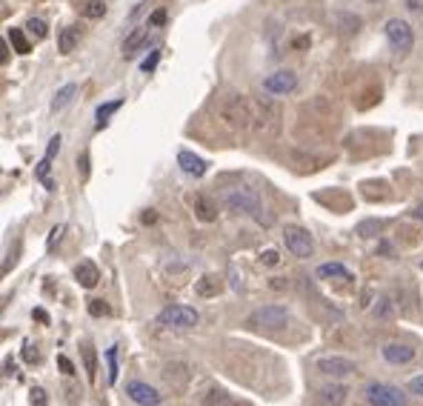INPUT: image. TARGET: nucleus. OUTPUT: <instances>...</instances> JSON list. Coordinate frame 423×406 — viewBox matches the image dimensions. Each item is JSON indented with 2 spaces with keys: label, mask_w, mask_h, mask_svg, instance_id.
Returning <instances> with one entry per match:
<instances>
[{
  "label": "nucleus",
  "mask_w": 423,
  "mask_h": 406,
  "mask_svg": "<svg viewBox=\"0 0 423 406\" xmlns=\"http://www.w3.org/2000/svg\"><path fill=\"white\" fill-rule=\"evenodd\" d=\"M158 61H161V52H158V49H155V52H152V54H149V57H146V61H143V63H141V72H146V74H149V72H152V69H155V66H158Z\"/></svg>",
  "instance_id": "7c9ffc66"
},
{
  "label": "nucleus",
  "mask_w": 423,
  "mask_h": 406,
  "mask_svg": "<svg viewBox=\"0 0 423 406\" xmlns=\"http://www.w3.org/2000/svg\"><path fill=\"white\" fill-rule=\"evenodd\" d=\"M89 312H92L94 318H101V315H109V306L101 303V301H92V303H89Z\"/></svg>",
  "instance_id": "c9c22d12"
},
{
  "label": "nucleus",
  "mask_w": 423,
  "mask_h": 406,
  "mask_svg": "<svg viewBox=\"0 0 423 406\" xmlns=\"http://www.w3.org/2000/svg\"><path fill=\"white\" fill-rule=\"evenodd\" d=\"M420 269H423V263H420Z\"/></svg>",
  "instance_id": "49530a36"
},
{
  "label": "nucleus",
  "mask_w": 423,
  "mask_h": 406,
  "mask_svg": "<svg viewBox=\"0 0 423 406\" xmlns=\"http://www.w3.org/2000/svg\"><path fill=\"white\" fill-rule=\"evenodd\" d=\"M409 9H415V12H420L423 6H420V0H409Z\"/></svg>",
  "instance_id": "c03bdc74"
},
{
  "label": "nucleus",
  "mask_w": 423,
  "mask_h": 406,
  "mask_svg": "<svg viewBox=\"0 0 423 406\" xmlns=\"http://www.w3.org/2000/svg\"><path fill=\"white\" fill-rule=\"evenodd\" d=\"M74 281H78L83 289H94L101 281V272H98V266H94L92 261H81L78 266H74Z\"/></svg>",
  "instance_id": "6ab92c4d"
},
{
  "label": "nucleus",
  "mask_w": 423,
  "mask_h": 406,
  "mask_svg": "<svg viewBox=\"0 0 423 406\" xmlns=\"http://www.w3.org/2000/svg\"><path fill=\"white\" fill-rule=\"evenodd\" d=\"M126 398L138 406H161L163 403V395L155 386H149L143 380H126Z\"/></svg>",
  "instance_id": "1a4fd4ad"
},
{
  "label": "nucleus",
  "mask_w": 423,
  "mask_h": 406,
  "mask_svg": "<svg viewBox=\"0 0 423 406\" xmlns=\"http://www.w3.org/2000/svg\"><path fill=\"white\" fill-rule=\"evenodd\" d=\"M106 366H109V369H106V380L112 386L114 380H118V346H109V349H106Z\"/></svg>",
  "instance_id": "393cba45"
},
{
  "label": "nucleus",
  "mask_w": 423,
  "mask_h": 406,
  "mask_svg": "<svg viewBox=\"0 0 423 406\" xmlns=\"http://www.w3.org/2000/svg\"><path fill=\"white\" fill-rule=\"evenodd\" d=\"M318 372L320 375H326V378H349V375H355L358 372V366H355V361H349V358H340V355H329V358H320L318 363Z\"/></svg>",
  "instance_id": "9d476101"
},
{
  "label": "nucleus",
  "mask_w": 423,
  "mask_h": 406,
  "mask_svg": "<svg viewBox=\"0 0 423 406\" xmlns=\"http://www.w3.org/2000/svg\"><path fill=\"white\" fill-rule=\"evenodd\" d=\"M57 366H61L63 375H74V363H72L66 355H57Z\"/></svg>",
  "instance_id": "e433bc0d"
},
{
  "label": "nucleus",
  "mask_w": 423,
  "mask_h": 406,
  "mask_svg": "<svg viewBox=\"0 0 423 406\" xmlns=\"http://www.w3.org/2000/svg\"><path fill=\"white\" fill-rule=\"evenodd\" d=\"M34 318H37V321H43V323H46V321H49V315H46V312H43V309H34Z\"/></svg>",
  "instance_id": "79ce46f5"
},
{
  "label": "nucleus",
  "mask_w": 423,
  "mask_h": 406,
  "mask_svg": "<svg viewBox=\"0 0 423 406\" xmlns=\"http://www.w3.org/2000/svg\"><path fill=\"white\" fill-rule=\"evenodd\" d=\"M29 400H32V406H46V403H49V398H46V392H43V389H32Z\"/></svg>",
  "instance_id": "72a5a7b5"
},
{
  "label": "nucleus",
  "mask_w": 423,
  "mask_h": 406,
  "mask_svg": "<svg viewBox=\"0 0 423 406\" xmlns=\"http://www.w3.org/2000/svg\"><path fill=\"white\" fill-rule=\"evenodd\" d=\"M380 355L386 358V363H392V366H403V363L415 361V346L403 343V341H389V343L380 346Z\"/></svg>",
  "instance_id": "f8f14e48"
},
{
  "label": "nucleus",
  "mask_w": 423,
  "mask_h": 406,
  "mask_svg": "<svg viewBox=\"0 0 423 406\" xmlns=\"http://www.w3.org/2000/svg\"><path fill=\"white\" fill-rule=\"evenodd\" d=\"M315 278H320V281H352V272L343 263H320L315 269Z\"/></svg>",
  "instance_id": "aec40b11"
},
{
  "label": "nucleus",
  "mask_w": 423,
  "mask_h": 406,
  "mask_svg": "<svg viewBox=\"0 0 423 406\" xmlns=\"http://www.w3.org/2000/svg\"><path fill=\"white\" fill-rule=\"evenodd\" d=\"M298 86V74L292 69H278L263 81V92L269 94H289Z\"/></svg>",
  "instance_id": "9b49d317"
},
{
  "label": "nucleus",
  "mask_w": 423,
  "mask_h": 406,
  "mask_svg": "<svg viewBox=\"0 0 423 406\" xmlns=\"http://www.w3.org/2000/svg\"><path fill=\"white\" fill-rule=\"evenodd\" d=\"M146 26H149V23H146ZM146 26H141V29H134V32H132V34L126 37V43H123V54H126V57H132L134 52H138V49H141V43H143V37H146V32H149Z\"/></svg>",
  "instance_id": "b1692460"
},
{
  "label": "nucleus",
  "mask_w": 423,
  "mask_h": 406,
  "mask_svg": "<svg viewBox=\"0 0 423 406\" xmlns=\"http://www.w3.org/2000/svg\"><path fill=\"white\" fill-rule=\"evenodd\" d=\"M415 218L423 223V201H420V203H417V209H415Z\"/></svg>",
  "instance_id": "37998d69"
},
{
  "label": "nucleus",
  "mask_w": 423,
  "mask_h": 406,
  "mask_svg": "<svg viewBox=\"0 0 423 406\" xmlns=\"http://www.w3.org/2000/svg\"><path fill=\"white\" fill-rule=\"evenodd\" d=\"M386 41H389V46L395 49V52H400V54H409L412 52V46H415V32H412V26L406 23V21H400V17H392V21H386Z\"/></svg>",
  "instance_id": "0eeeda50"
},
{
  "label": "nucleus",
  "mask_w": 423,
  "mask_h": 406,
  "mask_svg": "<svg viewBox=\"0 0 423 406\" xmlns=\"http://www.w3.org/2000/svg\"><path fill=\"white\" fill-rule=\"evenodd\" d=\"M178 166H180V172H186V175H192V178H203L206 169H209V163L200 158V154L189 152V149L178 152Z\"/></svg>",
  "instance_id": "4468645a"
},
{
  "label": "nucleus",
  "mask_w": 423,
  "mask_h": 406,
  "mask_svg": "<svg viewBox=\"0 0 423 406\" xmlns=\"http://www.w3.org/2000/svg\"><path fill=\"white\" fill-rule=\"evenodd\" d=\"M283 243L295 258H312L315 243H312V235L303 226H286L283 229Z\"/></svg>",
  "instance_id": "6e6552de"
},
{
  "label": "nucleus",
  "mask_w": 423,
  "mask_h": 406,
  "mask_svg": "<svg viewBox=\"0 0 423 406\" xmlns=\"http://www.w3.org/2000/svg\"><path fill=\"white\" fill-rule=\"evenodd\" d=\"M83 14L86 17H103L106 14V3H103V0H89V3L83 6Z\"/></svg>",
  "instance_id": "c85d7f7f"
},
{
  "label": "nucleus",
  "mask_w": 423,
  "mask_h": 406,
  "mask_svg": "<svg viewBox=\"0 0 423 406\" xmlns=\"http://www.w3.org/2000/svg\"><path fill=\"white\" fill-rule=\"evenodd\" d=\"M63 232H66V226H63V223H61V226H54V229H52V235H49V243H46V246L52 249V246H54L57 241L63 238Z\"/></svg>",
  "instance_id": "58836bf2"
},
{
  "label": "nucleus",
  "mask_w": 423,
  "mask_h": 406,
  "mask_svg": "<svg viewBox=\"0 0 423 406\" xmlns=\"http://www.w3.org/2000/svg\"><path fill=\"white\" fill-rule=\"evenodd\" d=\"M389 312H392V301L389 298H380V306H375V315L389 318Z\"/></svg>",
  "instance_id": "f704fd0d"
},
{
  "label": "nucleus",
  "mask_w": 423,
  "mask_h": 406,
  "mask_svg": "<svg viewBox=\"0 0 423 406\" xmlns=\"http://www.w3.org/2000/svg\"><path fill=\"white\" fill-rule=\"evenodd\" d=\"M189 203H192V212H195V218H198V221H203V223L218 221V206H215V201H212V198H206V195H195Z\"/></svg>",
  "instance_id": "a211bd4d"
},
{
  "label": "nucleus",
  "mask_w": 423,
  "mask_h": 406,
  "mask_svg": "<svg viewBox=\"0 0 423 406\" xmlns=\"http://www.w3.org/2000/svg\"><path fill=\"white\" fill-rule=\"evenodd\" d=\"M26 32L34 37V41H43V37H46V21H41V17H29V21H26Z\"/></svg>",
  "instance_id": "bb28decb"
},
{
  "label": "nucleus",
  "mask_w": 423,
  "mask_h": 406,
  "mask_svg": "<svg viewBox=\"0 0 423 406\" xmlns=\"http://www.w3.org/2000/svg\"><path fill=\"white\" fill-rule=\"evenodd\" d=\"M81 352H83V366H86V378H89V383H94L98 380V352H94V346L86 341L83 346H81Z\"/></svg>",
  "instance_id": "412c9836"
},
{
  "label": "nucleus",
  "mask_w": 423,
  "mask_h": 406,
  "mask_svg": "<svg viewBox=\"0 0 423 406\" xmlns=\"http://www.w3.org/2000/svg\"><path fill=\"white\" fill-rule=\"evenodd\" d=\"M121 106H123V101H112V103H103L98 112H94V118H98V129H103V126L109 123V114L118 112Z\"/></svg>",
  "instance_id": "a878e982"
},
{
  "label": "nucleus",
  "mask_w": 423,
  "mask_h": 406,
  "mask_svg": "<svg viewBox=\"0 0 423 406\" xmlns=\"http://www.w3.org/2000/svg\"><path fill=\"white\" fill-rule=\"evenodd\" d=\"M260 261H263V263H269V266H275L280 258H278V252H275V249H266V252L260 255Z\"/></svg>",
  "instance_id": "ea45409f"
},
{
  "label": "nucleus",
  "mask_w": 423,
  "mask_h": 406,
  "mask_svg": "<svg viewBox=\"0 0 423 406\" xmlns=\"http://www.w3.org/2000/svg\"><path fill=\"white\" fill-rule=\"evenodd\" d=\"M78 172H81V178H83V181L89 178V152H83L81 158H78Z\"/></svg>",
  "instance_id": "4c0bfd02"
},
{
  "label": "nucleus",
  "mask_w": 423,
  "mask_h": 406,
  "mask_svg": "<svg viewBox=\"0 0 423 406\" xmlns=\"http://www.w3.org/2000/svg\"><path fill=\"white\" fill-rule=\"evenodd\" d=\"M223 292V278L220 275H203V278H198V283H195V295L198 298H203V301H209V298H218Z\"/></svg>",
  "instance_id": "f3484780"
},
{
  "label": "nucleus",
  "mask_w": 423,
  "mask_h": 406,
  "mask_svg": "<svg viewBox=\"0 0 423 406\" xmlns=\"http://www.w3.org/2000/svg\"><path fill=\"white\" fill-rule=\"evenodd\" d=\"M252 129L263 141L278 138V132H280V106L272 103L269 98L252 101Z\"/></svg>",
  "instance_id": "f03ea898"
},
{
  "label": "nucleus",
  "mask_w": 423,
  "mask_h": 406,
  "mask_svg": "<svg viewBox=\"0 0 423 406\" xmlns=\"http://www.w3.org/2000/svg\"><path fill=\"white\" fill-rule=\"evenodd\" d=\"M74 92H78V83H66V86L57 89V94L52 98V112L66 109V106L72 103V98H74Z\"/></svg>",
  "instance_id": "4be33fe9"
},
{
  "label": "nucleus",
  "mask_w": 423,
  "mask_h": 406,
  "mask_svg": "<svg viewBox=\"0 0 423 406\" xmlns=\"http://www.w3.org/2000/svg\"><path fill=\"white\" fill-rule=\"evenodd\" d=\"M78 29H74V26H66L61 34H57V49H61L63 54H69L74 46H78Z\"/></svg>",
  "instance_id": "5701e85b"
},
{
  "label": "nucleus",
  "mask_w": 423,
  "mask_h": 406,
  "mask_svg": "<svg viewBox=\"0 0 423 406\" xmlns=\"http://www.w3.org/2000/svg\"><path fill=\"white\" fill-rule=\"evenodd\" d=\"M163 23H166V9H158V12L149 14V26L158 29V26H163Z\"/></svg>",
  "instance_id": "473e14b6"
},
{
  "label": "nucleus",
  "mask_w": 423,
  "mask_h": 406,
  "mask_svg": "<svg viewBox=\"0 0 423 406\" xmlns=\"http://www.w3.org/2000/svg\"><path fill=\"white\" fill-rule=\"evenodd\" d=\"M200 403L203 406H243L232 392L220 389V386H209V389L200 395Z\"/></svg>",
  "instance_id": "dca6fc26"
},
{
  "label": "nucleus",
  "mask_w": 423,
  "mask_h": 406,
  "mask_svg": "<svg viewBox=\"0 0 423 406\" xmlns=\"http://www.w3.org/2000/svg\"><path fill=\"white\" fill-rule=\"evenodd\" d=\"M158 323L163 329H175V332H183V329H195L200 323V315L195 306H186V303H172L166 309H161L158 315Z\"/></svg>",
  "instance_id": "7ed1b4c3"
},
{
  "label": "nucleus",
  "mask_w": 423,
  "mask_h": 406,
  "mask_svg": "<svg viewBox=\"0 0 423 406\" xmlns=\"http://www.w3.org/2000/svg\"><path fill=\"white\" fill-rule=\"evenodd\" d=\"M367 403L369 406H406L409 403V395L400 389V386H392V383H380V380H372L367 383Z\"/></svg>",
  "instance_id": "423d86ee"
},
{
  "label": "nucleus",
  "mask_w": 423,
  "mask_h": 406,
  "mask_svg": "<svg viewBox=\"0 0 423 406\" xmlns=\"http://www.w3.org/2000/svg\"><path fill=\"white\" fill-rule=\"evenodd\" d=\"M9 41L14 43V52H17V54H29V52H32V46H29V41L23 37L21 29H12V32H9Z\"/></svg>",
  "instance_id": "cd10ccee"
},
{
  "label": "nucleus",
  "mask_w": 423,
  "mask_h": 406,
  "mask_svg": "<svg viewBox=\"0 0 423 406\" xmlns=\"http://www.w3.org/2000/svg\"><path fill=\"white\" fill-rule=\"evenodd\" d=\"M406 392H412V395H420V398H423V375H417V378H412V380L406 383Z\"/></svg>",
  "instance_id": "2f4dec72"
},
{
  "label": "nucleus",
  "mask_w": 423,
  "mask_h": 406,
  "mask_svg": "<svg viewBox=\"0 0 423 406\" xmlns=\"http://www.w3.org/2000/svg\"><path fill=\"white\" fill-rule=\"evenodd\" d=\"M223 201H226V206L232 209V212H238V215H246V218H255L258 223H272V218H263L260 215V201H258V195L255 192H249V189H243V186H238V189H229L226 195H223Z\"/></svg>",
  "instance_id": "20e7f679"
},
{
  "label": "nucleus",
  "mask_w": 423,
  "mask_h": 406,
  "mask_svg": "<svg viewBox=\"0 0 423 406\" xmlns=\"http://www.w3.org/2000/svg\"><path fill=\"white\" fill-rule=\"evenodd\" d=\"M218 118L220 123H226L229 129L243 132V129H252V101L246 94H223L218 101Z\"/></svg>",
  "instance_id": "f257e3e1"
},
{
  "label": "nucleus",
  "mask_w": 423,
  "mask_h": 406,
  "mask_svg": "<svg viewBox=\"0 0 423 406\" xmlns=\"http://www.w3.org/2000/svg\"><path fill=\"white\" fill-rule=\"evenodd\" d=\"M23 361H26V363H41V352H37L34 343H26V346H23Z\"/></svg>",
  "instance_id": "c756f323"
},
{
  "label": "nucleus",
  "mask_w": 423,
  "mask_h": 406,
  "mask_svg": "<svg viewBox=\"0 0 423 406\" xmlns=\"http://www.w3.org/2000/svg\"><path fill=\"white\" fill-rule=\"evenodd\" d=\"M318 398H320V403L323 406H340L346 398H349V386H343V383H326V386H320L318 389Z\"/></svg>",
  "instance_id": "2eb2a0df"
},
{
  "label": "nucleus",
  "mask_w": 423,
  "mask_h": 406,
  "mask_svg": "<svg viewBox=\"0 0 423 406\" xmlns=\"http://www.w3.org/2000/svg\"><path fill=\"white\" fill-rule=\"evenodd\" d=\"M367 3H383V0H367Z\"/></svg>",
  "instance_id": "a18cd8bd"
},
{
  "label": "nucleus",
  "mask_w": 423,
  "mask_h": 406,
  "mask_svg": "<svg viewBox=\"0 0 423 406\" xmlns=\"http://www.w3.org/2000/svg\"><path fill=\"white\" fill-rule=\"evenodd\" d=\"M292 46H295V49L300 52L303 46H309V37H306V34H303V37H295V41H292Z\"/></svg>",
  "instance_id": "a19ab883"
},
{
  "label": "nucleus",
  "mask_w": 423,
  "mask_h": 406,
  "mask_svg": "<svg viewBox=\"0 0 423 406\" xmlns=\"http://www.w3.org/2000/svg\"><path fill=\"white\" fill-rule=\"evenodd\" d=\"M61 143H63V138H61V134H54V138L49 141V149H46V154H43V161L37 163V169H34V178L41 181L46 189H54V181L49 178V172H52V161H54V154L61 152Z\"/></svg>",
  "instance_id": "ddd939ff"
},
{
  "label": "nucleus",
  "mask_w": 423,
  "mask_h": 406,
  "mask_svg": "<svg viewBox=\"0 0 423 406\" xmlns=\"http://www.w3.org/2000/svg\"><path fill=\"white\" fill-rule=\"evenodd\" d=\"M289 309L286 306H278V303H269V306H260L255 309L252 315L246 318V323L252 326V329H266V332H275V329H283L286 323H289Z\"/></svg>",
  "instance_id": "39448f33"
}]
</instances>
